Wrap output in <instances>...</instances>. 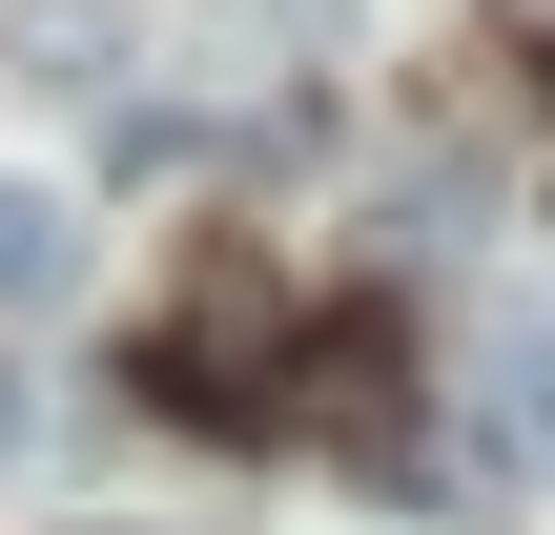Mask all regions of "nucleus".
I'll use <instances>...</instances> for the list:
<instances>
[{
  "mask_svg": "<svg viewBox=\"0 0 555 535\" xmlns=\"http://www.w3.org/2000/svg\"><path fill=\"white\" fill-rule=\"evenodd\" d=\"M433 474L494 495V515L555 495V309H474V351H453V392H433Z\"/></svg>",
  "mask_w": 555,
  "mask_h": 535,
  "instance_id": "nucleus-1",
  "label": "nucleus"
},
{
  "mask_svg": "<svg viewBox=\"0 0 555 535\" xmlns=\"http://www.w3.org/2000/svg\"><path fill=\"white\" fill-rule=\"evenodd\" d=\"M268 371H288V309H268V268H206V289L144 330V392H165L185 433H268V412H288Z\"/></svg>",
  "mask_w": 555,
  "mask_h": 535,
  "instance_id": "nucleus-2",
  "label": "nucleus"
},
{
  "mask_svg": "<svg viewBox=\"0 0 555 535\" xmlns=\"http://www.w3.org/2000/svg\"><path fill=\"white\" fill-rule=\"evenodd\" d=\"M62 289H82V206H62L41 165H0V330H41Z\"/></svg>",
  "mask_w": 555,
  "mask_h": 535,
  "instance_id": "nucleus-3",
  "label": "nucleus"
},
{
  "mask_svg": "<svg viewBox=\"0 0 555 535\" xmlns=\"http://www.w3.org/2000/svg\"><path fill=\"white\" fill-rule=\"evenodd\" d=\"M309 433H350V454H391V330H309V392H288Z\"/></svg>",
  "mask_w": 555,
  "mask_h": 535,
  "instance_id": "nucleus-4",
  "label": "nucleus"
},
{
  "mask_svg": "<svg viewBox=\"0 0 555 535\" xmlns=\"http://www.w3.org/2000/svg\"><path fill=\"white\" fill-rule=\"evenodd\" d=\"M21 82H124V0H21Z\"/></svg>",
  "mask_w": 555,
  "mask_h": 535,
  "instance_id": "nucleus-5",
  "label": "nucleus"
},
{
  "mask_svg": "<svg viewBox=\"0 0 555 535\" xmlns=\"http://www.w3.org/2000/svg\"><path fill=\"white\" fill-rule=\"evenodd\" d=\"M0 454H41V371L21 351H0Z\"/></svg>",
  "mask_w": 555,
  "mask_h": 535,
  "instance_id": "nucleus-6",
  "label": "nucleus"
}]
</instances>
